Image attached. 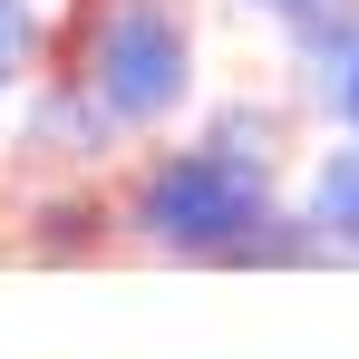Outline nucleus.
Masks as SVG:
<instances>
[{
    "mask_svg": "<svg viewBox=\"0 0 359 359\" xmlns=\"http://www.w3.org/2000/svg\"><path fill=\"white\" fill-rule=\"evenodd\" d=\"M272 204H282V184L224 165L194 136H136L107 165V224H117V252H136V262L243 272Z\"/></svg>",
    "mask_w": 359,
    "mask_h": 359,
    "instance_id": "1",
    "label": "nucleus"
},
{
    "mask_svg": "<svg viewBox=\"0 0 359 359\" xmlns=\"http://www.w3.org/2000/svg\"><path fill=\"white\" fill-rule=\"evenodd\" d=\"M68 68L126 136H165V126L194 107V10L184 0H68L49 20V59Z\"/></svg>",
    "mask_w": 359,
    "mask_h": 359,
    "instance_id": "2",
    "label": "nucleus"
},
{
    "mask_svg": "<svg viewBox=\"0 0 359 359\" xmlns=\"http://www.w3.org/2000/svg\"><path fill=\"white\" fill-rule=\"evenodd\" d=\"M126 146H136V136H126L68 68H29V97H20V126H10L20 175H107Z\"/></svg>",
    "mask_w": 359,
    "mask_h": 359,
    "instance_id": "3",
    "label": "nucleus"
},
{
    "mask_svg": "<svg viewBox=\"0 0 359 359\" xmlns=\"http://www.w3.org/2000/svg\"><path fill=\"white\" fill-rule=\"evenodd\" d=\"M20 252H29V262H49V272L107 262V252H117V224H107V175H29V204H20Z\"/></svg>",
    "mask_w": 359,
    "mask_h": 359,
    "instance_id": "4",
    "label": "nucleus"
},
{
    "mask_svg": "<svg viewBox=\"0 0 359 359\" xmlns=\"http://www.w3.org/2000/svg\"><path fill=\"white\" fill-rule=\"evenodd\" d=\"M272 29H282V78L301 88V107L330 117V88H340V68L359 59V0H301Z\"/></svg>",
    "mask_w": 359,
    "mask_h": 359,
    "instance_id": "5",
    "label": "nucleus"
},
{
    "mask_svg": "<svg viewBox=\"0 0 359 359\" xmlns=\"http://www.w3.org/2000/svg\"><path fill=\"white\" fill-rule=\"evenodd\" d=\"M194 146H214L224 165H243V175H262V184H292L301 117H292V97H224L214 117L194 126Z\"/></svg>",
    "mask_w": 359,
    "mask_h": 359,
    "instance_id": "6",
    "label": "nucleus"
},
{
    "mask_svg": "<svg viewBox=\"0 0 359 359\" xmlns=\"http://www.w3.org/2000/svg\"><path fill=\"white\" fill-rule=\"evenodd\" d=\"M292 204H301V224L330 243L340 262L359 252V136H350V126H340L320 156H301V194H292Z\"/></svg>",
    "mask_w": 359,
    "mask_h": 359,
    "instance_id": "7",
    "label": "nucleus"
},
{
    "mask_svg": "<svg viewBox=\"0 0 359 359\" xmlns=\"http://www.w3.org/2000/svg\"><path fill=\"white\" fill-rule=\"evenodd\" d=\"M39 59H49V10L39 0H0V107L29 88Z\"/></svg>",
    "mask_w": 359,
    "mask_h": 359,
    "instance_id": "8",
    "label": "nucleus"
},
{
    "mask_svg": "<svg viewBox=\"0 0 359 359\" xmlns=\"http://www.w3.org/2000/svg\"><path fill=\"white\" fill-rule=\"evenodd\" d=\"M330 126H350V136H359V59L340 68V88H330Z\"/></svg>",
    "mask_w": 359,
    "mask_h": 359,
    "instance_id": "9",
    "label": "nucleus"
},
{
    "mask_svg": "<svg viewBox=\"0 0 359 359\" xmlns=\"http://www.w3.org/2000/svg\"><path fill=\"white\" fill-rule=\"evenodd\" d=\"M243 10H262V20H282V10H301V0H243Z\"/></svg>",
    "mask_w": 359,
    "mask_h": 359,
    "instance_id": "10",
    "label": "nucleus"
}]
</instances>
